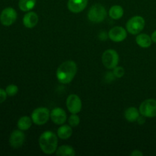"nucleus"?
Segmentation results:
<instances>
[{"mask_svg":"<svg viewBox=\"0 0 156 156\" xmlns=\"http://www.w3.org/2000/svg\"><path fill=\"white\" fill-rule=\"evenodd\" d=\"M77 65L73 60H67L59 66L56 70V78L62 84H69L77 73Z\"/></svg>","mask_w":156,"mask_h":156,"instance_id":"f257e3e1","label":"nucleus"},{"mask_svg":"<svg viewBox=\"0 0 156 156\" xmlns=\"http://www.w3.org/2000/svg\"><path fill=\"white\" fill-rule=\"evenodd\" d=\"M39 146L44 153L51 155L57 149L58 138L56 134L50 130L43 133L39 137Z\"/></svg>","mask_w":156,"mask_h":156,"instance_id":"f03ea898","label":"nucleus"},{"mask_svg":"<svg viewBox=\"0 0 156 156\" xmlns=\"http://www.w3.org/2000/svg\"><path fill=\"white\" fill-rule=\"evenodd\" d=\"M107 11L101 4H94L90 8L88 12V18L93 23H101L106 18Z\"/></svg>","mask_w":156,"mask_h":156,"instance_id":"7ed1b4c3","label":"nucleus"},{"mask_svg":"<svg viewBox=\"0 0 156 156\" xmlns=\"http://www.w3.org/2000/svg\"><path fill=\"white\" fill-rule=\"evenodd\" d=\"M146 25L145 19L142 16H133L126 24V29L131 34H139L144 29Z\"/></svg>","mask_w":156,"mask_h":156,"instance_id":"20e7f679","label":"nucleus"},{"mask_svg":"<svg viewBox=\"0 0 156 156\" xmlns=\"http://www.w3.org/2000/svg\"><path fill=\"white\" fill-rule=\"evenodd\" d=\"M103 65L108 69H114L119 63V55L116 50L109 49L105 50L101 56Z\"/></svg>","mask_w":156,"mask_h":156,"instance_id":"39448f33","label":"nucleus"},{"mask_svg":"<svg viewBox=\"0 0 156 156\" xmlns=\"http://www.w3.org/2000/svg\"><path fill=\"white\" fill-rule=\"evenodd\" d=\"M50 117V111H49L48 108H44V107H41L37 108L31 114V119L34 123L38 126L45 124L49 120Z\"/></svg>","mask_w":156,"mask_h":156,"instance_id":"423d86ee","label":"nucleus"},{"mask_svg":"<svg viewBox=\"0 0 156 156\" xmlns=\"http://www.w3.org/2000/svg\"><path fill=\"white\" fill-rule=\"evenodd\" d=\"M140 115L145 117L153 118L156 117V100L149 98L146 99L141 103L140 106Z\"/></svg>","mask_w":156,"mask_h":156,"instance_id":"0eeeda50","label":"nucleus"},{"mask_svg":"<svg viewBox=\"0 0 156 156\" xmlns=\"http://www.w3.org/2000/svg\"><path fill=\"white\" fill-rule=\"evenodd\" d=\"M17 17L18 14L13 8H5L0 14V22L4 26H10L15 22Z\"/></svg>","mask_w":156,"mask_h":156,"instance_id":"6e6552de","label":"nucleus"},{"mask_svg":"<svg viewBox=\"0 0 156 156\" xmlns=\"http://www.w3.org/2000/svg\"><path fill=\"white\" fill-rule=\"evenodd\" d=\"M66 108L71 114H78L82 108V102L80 98L76 94H72L66 99Z\"/></svg>","mask_w":156,"mask_h":156,"instance_id":"1a4fd4ad","label":"nucleus"},{"mask_svg":"<svg viewBox=\"0 0 156 156\" xmlns=\"http://www.w3.org/2000/svg\"><path fill=\"white\" fill-rule=\"evenodd\" d=\"M108 37L112 41L120 43L124 41L127 37V30L120 26H116L111 28L108 32Z\"/></svg>","mask_w":156,"mask_h":156,"instance_id":"9d476101","label":"nucleus"},{"mask_svg":"<svg viewBox=\"0 0 156 156\" xmlns=\"http://www.w3.org/2000/svg\"><path fill=\"white\" fill-rule=\"evenodd\" d=\"M24 140H25V135L22 132V130L16 129L11 133L10 138H9V143L12 148L18 149L24 144Z\"/></svg>","mask_w":156,"mask_h":156,"instance_id":"9b49d317","label":"nucleus"},{"mask_svg":"<svg viewBox=\"0 0 156 156\" xmlns=\"http://www.w3.org/2000/svg\"><path fill=\"white\" fill-rule=\"evenodd\" d=\"M50 118L55 124L62 125L67 120L66 113L62 108H56L50 111Z\"/></svg>","mask_w":156,"mask_h":156,"instance_id":"f8f14e48","label":"nucleus"},{"mask_svg":"<svg viewBox=\"0 0 156 156\" xmlns=\"http://www.w3.org/2000/svg\"><path fill=\"white\" fill-rule=\"evenodd\" d=\"M88 5V0H69L67 7L73 13H80Z\"/></svg>","mask_w":156,"mask_h":156,"instance_id":"ddd939ff","label":"nucleus"},{"mask_svg":"<svg viewBox=\"0 0 156 156\" xmlns=\"http://www.w3.org/2000/svg\"><path fill=\"white\" fill-rule=\"evenodd\" d=\"M39 18L34 12H29L23 18V24L27 28H33L37 24Z\"/></svg>","mask_w":156,"mask_h":156,"instance_id":"4468645a","label":"nucleus"},{"mask_svg":"<svg viewBox=\"0 0 156 156\" xmlns=\"http://www.w3.org/2000/svg\"><path fill=\"white\" fill-rule=\"evenodd\" d=\"M136 42L137 45L140 46L142 48H149L152 44L151 36L146 34H140L136 37Z\"/></svg>","mask_w":156,"mask_h":156,"instance_id":"2eb2a0df","label":"nucleus"},{"mask_svg":"<svg viewBox=\"0 0 156 156\" xmlns=\"http://www.w3.org/2000/svg\"><path fill=\"white\" fill-rule=\"evenodd\" d=\"M73 135V128L70 125H62L57 129V136L61 140H68Z\"/></svg>","mask_w":156,"mask_h":156,"instance_id":"dca6fc26","label":"nucleus"},{"mask_svg":"<svg viewBox=\"0 0 156 156\" xmlns=\"http://www.w3.org/2000/svg\"><path fill=\"white\" fill-rule=\"evenodd\" d=\"M140 116V111L136 108H135V107H130V108H127L124 113L125 119L127 121L131 122V123L136 121Z\"/></svg>","mask_w":156,"mask_h":156,"instance_id":"f3484780","label":"nucleus"},{"mask_svg":"<svg viewBox=\"0 0 156 156\" xmlns=\"http://www.w3.org/2000/svg\"><path fill=\"white\" fill-rule=\"evenodd\" d=\"M32 122L33 121H32L31 117H29L27 116H24V117H21L18 120L17 126H18V128L19 129L22 131H25L30 129L32 125Z\"/></svg>","mask_w":156,"mask_h":156,"instance_id":"a211bd4d","label":"nucleus"},{"mask_svg":"<svg viewBox=\"0 0 156 156\" xmlns=\"http://www.w3.org/2000/svg\"><path fill=\"white\" fill-rule=\"evenodd\" d=\"M124 11L122 6L116 5H113L109 10V16L114 20H118L123 17Z\"/></svg>","mask_w":156,"mask_h":156,"instance_id":"6ab92c4d","label":"nucleus"},{"mask_svg":"<svg viewBox=\"0 0 156 156\" xmlns=\"http://www.w3.org/2000/svg\"><path fill=\"white\" fill-rule=\"evenodd\" d=\"M56 154L59 156H75L76 155V152L74 149L69 146H61L56 149Z\"/></svg>","mask_w":156,"mask_h":156,"instance_id":"aec40b11","label":"nucleus"},{"mask_svg":"<svg viewBox=\"0 0 156 156\" xmlns=\"http://www.w3.org/2000/svg\"><path fill=\"white\" fill-rule=\"evenodd\" d=\"M36 5V0H19L18 7L22 12H29Z\"/></svg>","mask_w":156,"mask_h":156,"instance_id":"412c9836","label":"nucleus"},{"mask_svg":"<svg viewBox=\"0 0 156 156\" xmlns=\"http://www.w3.org/2000/svg\"><path fill=\"white\" fill-rule=\"evenodd\" d=\"M69 124L72 126V127H76L80 123V118H79V116L77 115V114H72V115L70 116L68 120Z\"/></svg>","mask_w":156,"mask_h":156,"instance_id":"4be33fe9","label":"nucleus"},{"mask_svg":"<svg viewBox=\"0 0 156 156\" xmlns=\"http://www.w3.org/2000/svg\"><path fill=\"white\" fill-rule=\"evenodd\" d=\"M5 91L8 95L12 97V96H15L18 92V88L17 85L12 84V85H9L6 87Z\"/></svg>","mask_w":156,"mask_h":156,"instance_id":"5701e85b","label":"nucleus"},{"mask_svg":"<svg viewBox=\"0 0 156 156\" xmlns=\"http://www.w3.org/2000/svg\"><path fill=\"white\" fill-rule=\"evenodd\" d=\"M113 73H114V76H115L116 78H117V79H120V78H122L123 76H124L125 70L123 67L116 66L115 68L114 69Z\"/></svg>","mask_w":156,"mask_h":156,"instance_id":"b1692460","label":"nucleus"},{"mask_svg":"<svg viewBox=\"0 0 156 156\" xmlns=\"http://www.w3.org/2000/svg\"><path fill=\"white\" fill-rule=\"evenodd\" d=\"M7 93H6L5 90L2 89V88H0V104L3 103L5 101L7 98Z\"/></svg>","mask_w":156,"mask_h":156,"instance_id":"393cba45","label":"nucleus"},{"mask_svg":"<svg viewBox=\"0 0 156 156\" xmlns=\"http://www.w3.org/2000/svg\"><path fill=\"white\" fill-rule=\"evenodd\" d=\"M131 156H143V153L140 150H134L131 152Z\"/></svg>","mask_w":156,"mask_h":156,"instance_id":"a878e982","label":"nucleus"},{"mask_svg":"<svg viewBox=\"0 0 156 156\" xmlns=\"http://www.w3.org/2000/svg\"><path fill=\"white\" fill-rule=\"evenodd\" d=\"M145 118H146V117H145L144 116L141 115V116H140V117H138V119H137L136 121L138 122L139 124L142 125V124H143V123H144L145 122H146V119H145Z\"/></svg>","mask_w":156,"mask_h":156,"instance_id":"bb28decb","label":"nucleus"},{"mask_svg":"<svg viewBox=\"0 0 156 156\" xmlns=\"http://www.w3.org/2000/svg\"><path fill=\"white\" fill-rule=\"evenodd\" d=\"M151 38H152V41L153 43H155L156 44V30L151 35Z\"/></svg>","mask_w":156,"mask_h":156,"instance_id":"cd10ccee","label":"nucleus"}]
</instances>
